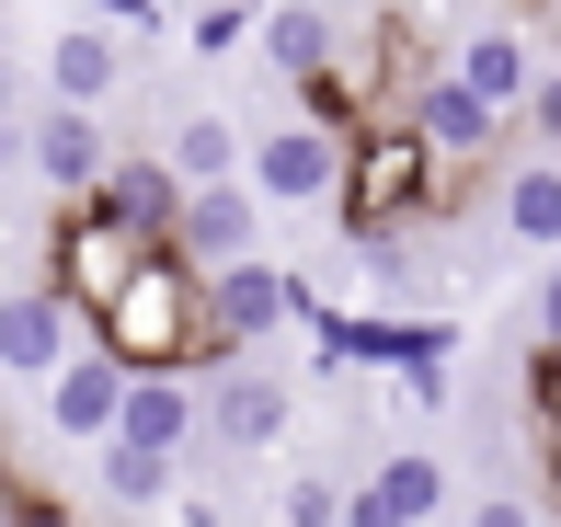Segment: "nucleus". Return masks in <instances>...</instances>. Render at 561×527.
<instances>
[{"mask_svg":"<svg viewBox=\"0 0 561 527\" xmlns=\"http://www.w3.org/2000/svg\"><path fill=\"white\" fill-rule=\"evenodd\" d=\"M161 161L184 172V184H207V172H241V127H229V115H172Z\"/></svg>","mask_w":561,"mask_h":527,"instance_id":"6ab92c4d","label":"nucleus"},{"mask_svg":"<svg viewBox=\"0 0 561 527\" xmlns=\"http://www.w3.org/2000/svg\"><path fill=\"white\" fill-rule=\"evenodd\" d=\"M23 149H35L46 195H92V172L115 161V138H104V104H58L46 127H23Z\"/></svg>","mask_w":561,"mask_h":527,"instance_id":"ddd939ff","label":"nucleus"},{"mask_svg":"<svg viewBox=\"0 0 561 527\" xmlns=\"http://www.w3.org/2000/svg\"><path fill=\"white\" fill-rule=\"evenodd\" d=\"M287 527H344V493L333 482H287V505H275Z\"/></svg>","mask_w":561,"mask_h":527,"instance_id":"412c9836","label":"nucleus"},{"mask_svg":"<svg viewBox=\"0 0 561 527\" xmlns=\"http://www.w3.org/2000/svg\"><path fill=\"white\" fill-rule=\"evenodd\" d=\"M390 115H401V127H413L424 149H436V172H470V161H493V138H504V115L481 104V92L458 81V69H413Z\"/></svg>","mask_w":561,"mask_h":527,"instance_id":"423d86ee","label":"nucleus"},{"mask_svg":"<svg viewBox=\"0 0 561 527\" xmlns=\"http://www.w3.org/2000/svg\"><path fill=\"white\" fill-rule=\"evenodd\" d=\"M0 516H58V505H35V482H12V459H0Z\"/></svg>","mask_w":561,"mask_h":527,"instance_id":"b1692460","label":"nucleus"},{"mask_svg":"<svg viewBox=\"0 0 561 527\" xmlns=\"http://www.w3.org/2000/svg\"><path fill=\"white\" fill-rule=\"evenodd\" d=\"M550 493H561V436H550Z\"/></svg>","mask_w":561,"mask_h":527,"instance_id":"cd10ccee","label":"nucleus"},{"mask_svg":"<svg viewBox=\"0 0 561 527\" xmlns=\"http://www.w3.org/2000/svg\"><path fill=\"white\" fill-rule=\"evenodd\" d=\"M516 115H527V127L561 149V69H539V81H527V104H516Z\"/></svg>","mask_w":561,"mask_h":527,"instance_id":"4be33fe9","label":"nucleus"},{"mask_svg":"<svg viewBox=\"0 0 561 527\" xmlns=\"http://www.w3.org/2000/svg\"><path fill=\"white\" fill-rule=\"evenodd\" d=\"M138 253H149V241L126 230L104 195H58V218H46V287H58L69 310H104Z\"/></svg>","mask_w":561,"mask_h":527,"instance_id":"7ed1b4c3","label":"nucleus"},{"mask_svg":"<svg viewBox=\"0 0 561 527\" xmlns=\"http://www.w3.org/2000/svg\"><path fill=\"white\" fill-rule=\"evenodd\" d=\"M92 12H104V23H138V35H149V23H161V0H92Z\"/></svg>","mask_w":561,"mask_h":527,"instance_id":"393cba45","label":"nucleus"},{"mask_svg":"<svg viewBox=\"0 0 561 527\" xmlns=\"http://www.w3.org/2000/svg\"><path fill=\"white\" fill-rule=\"evenodd\" d=\"M0 149H12V58H0Z\"/></svg>","mask_w":561,"mask_h":527,"instance_id":"bb28decb","label":"nucleus"},{"mask_svg":"<svg viewBox=\"0 0 561 527\" xmlns=\"http://www.w3.org/2000/svg\"><path fill=\"white\" fill-rule=\"evenodd\" d=\"M207 321H218L229 356H241V344L298 333V321H310V287H298L287 264H264V253H229V264H207Z\"/></svg>","mask_w":561,"mask_h":527,"instance_id":"39448f33","label":"nucleus"},{"mask_svg":"<svg viewBox=\"0 0 561 527\" xmlns=\"http://www.w3.org/2000/svg\"><path fill=\"white\" fill-rule=\"evenodd\" d=\"M92 195H104V207H115V218H126L138 241H172V207H184V172H172L161 149H115V161L92 172Z\"/></svg>","mask_w":561,"mask_h":527,"instance_id":"9b49d317","label":"nucleus"},{"mask_svg":"<svg viewBox=\"0 0 561 527\" xmlns=\"http://www.w3.org/2000/svg\"><path fill=\"white\" fill-rule=\"evenodd\" d=\"M172 253H184V264L264 253V195H252L241 172H207V184H184V207H172Z\"/></svg>","mask_w":561,"mask_h":527,"instance_id":"0eeeda50","label":"nucleus"},{"mask_svg":"<svg viewBox=\"0 0 561 527\" xmlns=\"http://www.w3.org/2000/svg\"><path fill=\"white\" fill-rule=\"evenodd\" d=\"M287 413H298V401H287V379H264V367H229L218 390H195V436H218L229 459L275 447V436H287Z\"/></svg>","mask_w":561,"mask_h":527,"instance_id":"9d476101","label":"nucleus"},{"mask_svg":"<svg viewBox=\"0 0 561 527\" xmlns=\"http://www.w3.org/2000/svg\"><path fill=\"white\" fill-rule=\"evenodd\" d=\"M81 333L104 344L115 367H218V321H207V264H184L172 241H149L138 264H126V287L104 298V310H81Z\"/></svg>","mask_w":561,"mask_h":527,"instance_id":"f257e3e1","label":"nucleus"},{"mask_svg":"<svg viewBox=\"0 0 561 527\" xmlns=\"http://www.w3.org/2000/svg\"><path fill=\"white\" fill-rule=\"evenodd\" d=\"M447 516V470L436 459H378L367 493H344V527H424Z\"/></svg>","mask_w":561,"mask_h":527,"instance_id":"4468645a","label":"nucleus"},{"mask_svg":"<svg viewBox=\"0 0 561 527\" xmlns=\"http://www.w3.org/2000/svg\"><path fill=\"white\" fill-rule=\"evenodd\" d=\"M69 344H81V310H69L46 275H35V287H0V379H23V390H35L46 367L69 356Z\"/></svg>","mask_w":561,"mask_h":527,"instance_id":"1a4fd4ad","label":"nucleus"},{"mask_svg":"<svg viewBox=\"0 0 561 527\" xmlns=\"http://www.w3.org/2000/svg\"><path fill=\"white\" fill-rule=\"evenodd\" d=\"M35 390H46V436H69V447H92V436H104V424H115V401H126V367H115L104 344L81 333V344H69V356L46 367Z\"/></svg>","mask_w":561,"mask_h":527,"instance_id":"6e6552de","label":"nucleus"},{"mask_svg":"<svg viewBox=\"0 0 561 527\" xmlns=\"http://www.w3.org/2000/svg\"><path fill=\"white\" fill-rule=\"evenodd\" d=\"M344 230H401V218H436L447 207V172L401 115H355L344 127V184H333Z\"/></svg>","mask_w":561,"mask_h":527,"instance_id":"f03ea898","label":"nucleus"},{"mask_svg":"<svg viewBox=\"0 0 561 527\" xmlns=\"http://www.w3.org/2000/svg\"><path fill=\"white\" fill-rule=\"evenodd\" d=\"M539 344H561V264H550V287H539Z\"/></svg>","mask_w":561,"mask_h":527,"instance_id":"a878e982","label":"nucleus"},{"mask_svg":"<svg viewBox=\"0 0 561 527\" xmlns=\"http://www.w3.org/2000/svg\"><path fill=\"white\" fill-rule=\"evenodd\" d=\"M241 184L264 195V207H333L344 127H333V115H287V127H264V138L241 149Z\"/></svg>","mask_w":561,"mask_h":527,"instance_id":"20e7f679","label":"nucleus"},{"mask_svg":"<svg viewBox=\"0 0 561 527\" xmlns=\"http://www.w3.org/2000/svg\"><path fill=\"white\" fill-rule=\"evenodd\" d=\"M493 218L516 241H539V253H561V161H516L504 195H493Z\"/></svg>","mask_w":561,"mask_h":527,"instance_id":"a211bd4d","label":"nucleus"},{"mask_svg":"<svg viewBox=\"0 0 561 527\" xmlns=\"http://www.w3.org/2000/svg\"><path fill=\"white\" fill-rule=\"evenodd\" d=\"M527 401H539V424L561 436V344H539V367H527Z\"/></svg>","mask_w":561,"mask_h":527,"instance_id":"5701e85b","label":"nucleus"},{"mask_svg":"<svg viewBox=\"0 0 561 527\" xmlns=\"http://www.w3.org/2000/svg\"><path fill=\"white\" fill-rule=\"evenodd\" d=\"M92 493L115 516H161V505H184V459H161L138 436H92Z\"/></svg>","mask_w":561,"mask_h":527,"instance_id":"f8f14e48","label":"nucleus"},{"mask_svg":"<svg viewBox=\"0 0 561 527\" xmlns=\"http://www.w3.org/2000/svg\"><path fill=\"white\" fill-rule=\"evenodd\" d=\"M252 35H264V69H275V81H310V69L333 58V35H344V23L321 12V0H275Z\"/></svg>","mask_w":561,"mask_h":527,"instance_id":"dca6fc26","label":"nucleus"},{"mask_svg":"<svg viewBox=\"0 0 561 527\" xmlns=\"http://www.w3.org/2000/svg\"><path fill=\"white\" fill-rule=\"evenodd\" d=\"M46 81H58V104H104V92L126 81V46H115V23L92 12V23H69V35H46Z\"/></svg>","mask_w":561,"mask_h":527,"instance_id":"2eb2a0df","label":"nucleus"},{"mask_svg":"<svg viewBox=\"0 0 561 527\" xmlns=\"http://www.w3.org/2000/svg\"><path fill=\"white\" fill-rule=\"evenodd\" d=\"M458 81H470L493 115H516V104H527V81H539V58H527V35H504V23H493V35L458 46Z\"/></svg>","mask_w":561,"mask_h":527,"instance_id":"f3484780","label":"nucleus"},{"mask_svg":"<svg viewBox=\"0 0 561 527\" xmlns=\"http://www.w3.org/2000/svg\"><path fill=\"white\" fill-rule=\"evenodd\" d=\"M184 46L195 58H229V46H252V12L241 0H184Z\"/></svg>","mask_w":561,"mask_h":527,"instance_id":"aec40b11","label":"nucleus"}]
</instances>
